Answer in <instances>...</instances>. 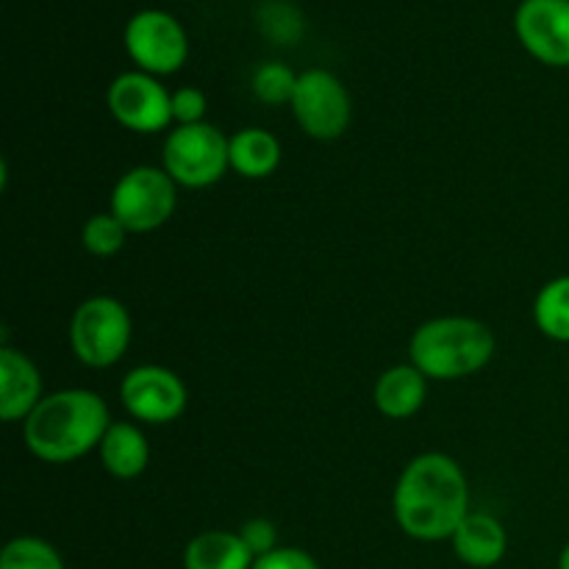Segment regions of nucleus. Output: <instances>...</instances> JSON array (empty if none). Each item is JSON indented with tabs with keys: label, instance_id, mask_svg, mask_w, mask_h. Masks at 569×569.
<instances>
[{
	"label": "nucleus",
	"instance_id": "1",
	"mask_svg": "<svg viewBox=\"0 0 569 569\" xmlns=\"http://www.w3.org/2000/svg\"><path fill=\"white\" fill-rule=\"evenodd\" d=\"M400 531L417 542H445L470 515V483L456 459L420 453L403 467L392 492Z\"/></svg>",
	"mask_w": 569,
	"mask_h": 569
},
{
	"label": "nucleus",
	"instance_id": "2",
	"mask_svg": "<svg viewBox=\"0 0 569 569\" xmlns=\"http://www.w3.org/2000/svg\"><path fill=\"white\" fill-rule=\"evenodd\" d=\"M106 400L92 389H59L22 422V439L44 465H70L100 448L111 426Z\"/></svg>",
	"mask_w": 569,
	"mask_h": 569
},
{
	"label": "nucleus",
	"instance_id": "3",
	"mask_svg": "<svg viewBox=\"0 0 569 569\" xmlns=\"http://www.w3.org/2000/svg\"><path fill=\"white\" fill-rule=\"evenodd\" d=\"M495 356V333L476 317H433L409 342V359L428 381H459L481 372Z\"/></svg>",
	"mask_w": 569,
	"mask_h": 569
},
{
	"label": "nucleus",
	"instance_id": "4",
	"mask_svg": "<svg viewBox=\"0 0 569 569\" xmlns=\"http://www.w3.org/2000/svg\"><path fill=\"white\" fill-rule=\"evenodd\" d=\"M70 348L83 367L106 370L122 361L133 339V322L126 306L109 295L87 298L70 320Z\"/></svg>",
	"mask_w": 569,
	"mask_h": 569
},
{
	"label": "nucleus",
	"instance_id": "5",
	"mask_svg": "<svg viewBox=\"0 0 569 569\" xmlns=\"http://www.w3.org/2000/svg\"><path fill=\"white\" fill-rule=\"evenodd\" d=\"M161 167L183 189H209L231 170L228 137L211 122L176 126L161 148Z\"/></svg>",
	"mask_w": 569,
	"mask_h": 569
},
{
	"label": "nucleus",
	"instance_id": "6",
	"mask_svg": "<svg viewBox=\"0 0 569 569\" xmlns=\"http://www.w3.org/2000/svg\"><path fill=\"white\" fill-rule=\"evenodd\" d=\"M178 209V183L164 167L139 164L117 178L111 187L109 211L128 233H150L172 220Z\"/></svg>",
	"mask_w": 569,
	"mask_h": 569
},
{
	"label": "nucleus",
	"instance_id": "7",
	"mask_svg": "<svg viewBox=\"0 0 569 569\" xmlns=\"http://www.w3.org/2000/svg\"><path fill=\"white\" fill-rule=\"evenodd\" d=\"M289 109L306 137L317 142L339 139L353 120L348 87L331 70H320V67L300 72Z\"/></svg>",
	"mask_w": 569,
	"mask_h": 569
},
{
	"label": "nucleus",
	"instance_id": "8",
	"mask_svg": "<svg viewBox=\"0 0 569 569\" xmlns=\"http://www.w3.org/2000/svg\"><path fill=\"white\" fill-rule=\"evenodd\" d=\"M128 59L148 76H172L187 64L189 39L181 22L161 9H142L122 31Z\"/></svg>",
	"mask_w": 569,
	"mask_h": 569
},
{
	"label": "nucleus",
	"instance_id": "9",
	"mask_svg": "<svg viewBox=\"0 0 569 569\" xmlns=\"http://www.w3.org/2000/svg\"><path fill=\"white\" fill-rule=\"evenodd\" d=\"M120 400L128 417L144 426H170L187 411L189 392L178 372L161 365L133 367L120 383Z\"/></svg>",
	"mask_w": 569,
	"mask_h": 569
},
{
	"label": "nucleus",
	"instance_id": "10",
	"mask_svg": "<svg viewBox=\"0 0 569 569\" xmlns=\"http://www.w3.org/2000/svg\"><path fill=\"white\" fill-rule=\"evenodd\" d=\"M106 106L109 114L133 133H159L172 126V92L142 70L117 76L106 92Z\"/></svg>",
	"mask_w": 569,
	"mask_h": 569
},
{
	"label": "nucleus",
	"instance_id": "11",
	"mask_svg": "<svg viewBox=\"0 0 569 569\" xmlns=\"http://www.w3.org/2000/svg\"><path fill=\"white\" fill-rule=\"evenodd\" d=\"M522 48L548 67H569V0H522L515 11Z\"/></svg>",
	"mask_w": 569,
	"mask_h": 569
},
{
	"label": "nucleus",
	"instance_id": "12",
	"mask_svg": "<svg viewBox=\"0 0 569 569\" xmlns=\"http://www.w3.org/2000/svg\"><path fill=\"white\" fill-rule=\"evenodd\" d=\"M42 376L33 359L22 350L0 348V420L26 422L42 403Z\"/></svg>",
	"mask_w": 569,
	"mask_h": 569
},
{
	"label": "nucleus",
	"instance_id": "13",
	"mask_svg": "<svg viewBox=\"0 0 569 569\" xmlns=\"http://www.w3.org/2000/svg\"><path fill=\"white\" fill-rule=\"evenodd\" d=\"M453 553L459 556L461 565L489 569L500 565L509 550V533H506L503 522L483 511H470L453 533Z\"/></svg>",
	"mask_w": 569,
	"mask_h": 569
},
{
	"label": "nucleus",
	"instance_id": "14",
	"mask_svg": "<svg viewBox=\"0 0 569 569\" xmlns=\"http://www.w3.org/2000/svg\"><path fill=\"white\" fill-rule=\"evenodd\" d=\"M428 378L415 365H395L378 376L372 400L376 409L389 420H409L426 406Z\"/></svg>",
	"mask_w": 569,
	"mask_h": 569
},
{
	"label": "nucleus",
	"instance_id": "15",
	"mask_svg": "<svg viewBox=\"0 0 569 569\" xmlns=\"http://www.w3.org/2000/svg\"><path fill=\"white\" fill-rule=\"evenodd\" d=\"M100 465L117 481H133L150 465V442L133 422H111L98 448Z\"/></svg>",
	"mask_w": 569,
	"mask_h": 569
},
{
	"label": "nucleus",
	"instance_id": "16",
	"mask_svg": "<svg viewBox=\"0 0 569 569\" xmlns=\"http://www.w3.org/2000/svg\"><path fill=\"white\" fill-rule=\"evenodd\" d=\"M228 159L233 172L250 181H261L281 167V142L264 128H242L228 137Z\"/></svg>",
	"mask_w": 569,
	"mask_h": 569
},
{
	"label": "nucleus",
	"instance_id": "17",
	"mask_svg": "<svg viewBox=\"0 0 569 569\" xmlns=\"http://www.w3.org/2000/svg\"><path fill=\"white\" fill-rule=\"evenodd\" d=\"M256 559L239 531H203L183 550V569H253Z\"/></svg>",
	"mask_w": 569,
	"mask_h": 569
},
{
	"label": "nucleus",
	"instance_id": "18",
	"mask_svg": "<svg viewBox=\"0 0 569 569\" xmlns=\"http://www.w3.org/2000/svg\"><path fill=\"white\" fill-rule=\"evenodd\" d=\"M533 322L553 342L569 345V276L545 283L533 300Z\"/></svg>",
	"mask_w": 569,
	"mask_h": 569
},
{
	"label": "nucleus",
	"instance_id": "19",
	"mask_svg": "<svg viewBox=\"0 0 569 569\" xmlns=\"http://www.w3.org/2000/svg\"><path fill=\"white\" fill-rule=\"evenodd\" d=\"M0 569H67L59 550L39 537H17L0 553Z\"/></svg>",
	"mask_w": 569,
	"mask_h": 569
},
{
	"label": "nucleus",
	"instance_id": "20",
	"mask_svg": "<svg viewBox=\"0 0 569 569\" xmlns=\"http://www.w3.org/2000/svg\"><path fill=\"white\" fill-rule=\"evenodd\" d=\"M128 228L117 220L111 211H100L92 214L81 228V244L89 256H98V259H111V256L120 253L126 248Z\"/></svg>",
	"mask_w": 569,
	"mask_h": 569
},
{
	"label": "nucleus",
	"instance_id": "21",
	"mask_svg": "<svg viewBox=\"0 0 569 569\" xmlns=\"http://www.w3.org/2000/svg\"><path fill=\"white\" fill-rule=\"evenodd\" d=\"M295 87H298V72L289 70L283 61H264L256 67L253 78H250V89L256 98L270 106L292 103Z\"/></svg>",
	"mask_w": 569,
	"mask_h": 569
},
{
	"label": "nucleus",
	"instance_id": "22",
	"mask_svg": "<svg viewBox=\"0 0 569 569\" xmlns=\"http://www.w3.org/2000/svg\"><path fill=\"white\" fill-rule=\"evenodd\" d=\"M261 28H264L267 37L278 39V42H289V39H298L300 33V17L295 11V6L281 3V0H267L259 11Z\"/></svg>",
	"mask_w": 569,
	"mask_h": 569
},
{
	"label": "nucleus",
	"instance_id": "23",
	"mask_svg": "<svg viewBox=\"0 0 569 569\" xmlns=\"http://www.w3.org/2000/svg\"><path fill=\"white\" fill-rule=\"evenodd\" d=\"M209 100L198 87H181L172 92V126H198L206 122Z\"/></svg>",
	"mask_w": 569,
	"mask_h": 569
},
{
	"label": "nucleus",
	"instance_id": "24",
	"mask_svg": "<svg viewBox=\"0 0 569 569\" xmlns=\"http://www.w3.org/2000/svg\"><path fill=\"white\" fill-rule=\"evenodd\" d=\"M239 537L248 545L253 559H261V556L278 550V531L270 520H264V517H253V520L244 522V526L239 528Z\"/></svg>",
	"mask_w": 569,
	"mask_h": 569
},
{
	"label": "nucleus",
	"instance_id": "25",
	"mask_svg": "<svg viewBox=\"0 0 569 569\" xmlns=\"http://www.w3.org/2000/svg\"><path fill=\"white\" fill-rule=\"evenodd\" d=\"M253 569H320V565L300 548H278L256 559Z\"/></svg>",
	"mask_w": 569,
	"mask_h": 569
},
{
	"label": "nucleus",
	"instance_id": "26",
	"mask_svg": "<svg viewBox=\"0 0 569 569\" xmlns=\"http://www.w3.org/2000/svg\"><path fill=\"white\" fill-rule=\"evenodd\" d=\"M559 569H569V542L565 545V550H561L559 556Z\"/></svg>",
	"mask_w": 569,
	"mask_h": 569
}]
</instances>
